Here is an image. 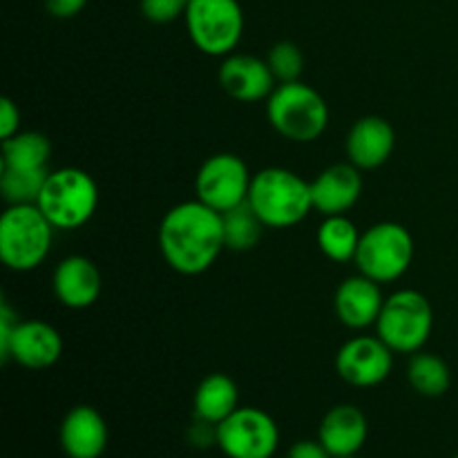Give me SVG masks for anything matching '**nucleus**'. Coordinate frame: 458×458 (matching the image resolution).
Returning <instances> with one entry per match:
<instances>
[{"instance_id":"412c9836","label":"nucleus","mask_w":458,"mask_h":458,"mask_svg":"<svg viewBox=\"0 0 458 458\" xmlns=\"http://www.w3.org/2000/svg\"><path fill=\"white\" fill-rule=\"evenodd\" d=\"M52 143L40 132H18L3 141L0 168L13 170H47Z\"/></svg>"},{"instance_id":"ddd939ff","label":"nucleus","mask_w":458,"mask_h":458,"mask_svg":"<svg viewBox=\"0 0 458 458\" xmlns=\"http://www.w3.org/2000/svg\"><path fill=\"white\" fill-rule=\"evenodd\" d=\"M219 83L224 92L240 103H258L273 94L276 76L267 61L250 54H228L219 67Z\"/></svg>"},{"instance_id":"39448f33","label":"nucleus","mask_w":458,"mask_h":458,"mask_svg":"<svg viewBox=\"0 0 458 458\" xmlns=\"http://www.w3.org/2000/svg\"><path fill=\"white\" fill-rule=\"evenodd\" d=\"M38 208L58 231H74L94 217L98 188L92 174L81 168L49 170L38 197Z\"/></svg>"},{"instance_id":"1a4fd4ad","label":"nucleus","mask_w":458,"mask_h":458,"mask_svg":"<svg viewBox=\"0 0 458 458\" xmlns=\"http://www.w3.org/2000/svg\"><path fill=\"white\" fill-rule=\"evenodd\" d=\"M217 447L226 458H273L280 447V429L259 407H237L217 425Z\"/></svg>"},{"instance_id":"72a5a7b5","label":"nucleus","mask_w":458,"mask_h":458,"mask_svg":"<svg viewBox=\"0 0 458 458\" xmlns=\"http://www.w3.org/2000/svg\"><path fill=\"white\" fill-rule=\"evenodd\" d=\"M452 458H458V454H456V456H452Z\"/></svg>"},{"instance_id":"6e6552de","label":"nucleus","mask_w":458,"mask_h":458,"mask_svg":"<svg viewBox=\"0 0 458 458\" xmlns=\"http://www.w3.org/2000/svg\"><path fill=\"white\" fill-rule=\"evenodd\" d=\"M183 21L192 45L206 56H228L244 34V12L237 0H188Z\"/></svg>"},{"instance_id":"4468645a","label":"nucleus","mask_w":458,"mask_h":458,"mask_svg":"<svg viewBox=\"0 0 458 458\" xmlns=\"http://www.w3.org/2000/svg\"><path fill=\"white\" fill-rule=\"evenodd\" d=\"M362 192L360 168L353 164H334L311 182L313 210L325 217L347 215L358 204Z\"/></svg>"},{"instance_id":"c756f323","label":"nucleus","mask_w":458,"mask_h":458,"mask_svg":"<svg viewBox=\"0 0 458 458\" xmlns=\"http://www.w3.org/2000/svg\"><path fill=\"white\" fill-rule=\"evenodd\" d=\"M88 0H45V7L54 18H74L83 12Z\"/></svg>"},{"instance_id":"7c9ffc66","label":"nucleus","mask_w":458,"mask_h":458,"mask_svg":"<svg viewBox=\"0 0 458 458\" xmlns=\"http://www.w3.org/2000/svg\"><path fill=\"white\" fill-rule=\"evenodd\" d=\"M286 458H334L320 441H298L291 445Z\"/></svg>"},{"instance_id":"0eeeda50","label":"nucleus","mask_w":458,"mask_h":458,"mask_svg":"<svg viewBox=\"0 0 458 458\" xmlns=\"http://www.w3.org/2000/svg\"><path fill=\"white\" fill-rule=\"evenodd\" d=\"M353 262L362 276L378 284L401 280L414 262V237L403 224H374L360 235Z\"/></svg>"},{"instance_id":"2eb2a0df","label":"nucleus","mask_w":458,"mask_h":458,"mask_svg":"<svg viewBox=\"0 0 458 458\" xmlns=\"http://www.w3.org/2000/svg\"><path fill=\"white\" fill-rule=\"evenodd\" d=\"M110 429L94 407L79 405L61 423V447L67 458H101L107 450Z\"/></svg>"},{"instance_id":"473e14b6","label":"nucleus","mask_w":458,"mask_h":458,"mask_svg":"<svg viewBox=\"0 0 458 458\" xmlns=\"http://www.w3.org/2000/svg\"><path fill=\"white\" fill-rule=\"evenodd\" d=\"M343 458H360V456H358V454H356V456H343Z\"/></svg>"},{"instance_id":"393cba45","label":"nucleus","mask_w":458,"mask_h":458,"mask_svg":"<svg viewBox=\"0 0 458 458\" xmlns=\"http://www.w3.org/2000/svg\"><path fill=\"white\" fill-rule=\"evenodd\" d=\"M49 170L0 168V192L7 204H36Z\"/></svg>"},{"instance_id":"bb28decb","label":"nucleus","mask_w":458,"mask_h":458,"mask_svg":"<svg viewBox=\"0 0 458 458\" xmlns=\"http://www.w3.org/2000/svg\"><path fill=\"white\" fill-rule=\"evenodd\" d=\"M188 0H141V13L150 22L165 25L177 21L186 12Z\"/></svg>"},{"instance_id":"a211bd4d","label":"nucleus","mask_w":458,"mask_h":458,"mask_svg":"<svg viewBox=\"0 0 458 458\" xmlns=\"http://www.w3.org/2000/svg\"><path fill=\"white\" fill-rule=\"evenodd\" d=\"M369 437L367 416L356 405H335L322 416L318 441L334 458L356 456Z\"/></svg>"},{"instance_id":"9b49d317","label":"nucleus","mask_w":458,"mask_h":458,"mask_svg":"<svg viewBox=\"0 0 458 458\" xmlns=\"http://www.w3.org/2000/svg\"><path fill=\"white\" fill-rule=\"evenodd\" d=\"M394 352L374 335H358L335 353V371L352 387L369 389L385 383L392 374Z\"/></svg>"},{"instance_id":"b1692460","label":"nucleus","mask_w":458,"mask_h":458,"mask_svg":"<svg viewBox=\"0 0 458 458\" xmlns=\"http://www.w3.org/2000/svg\"><path fill=\"white\" fill-rule=\"evenodd\" d=\"M224 219V240H226V249L237 250V253H244L258 246L259 237H262L264 226L262 219L258 217L250 204L237 206V208L222 213Z\"/></svg>"},{"instance_id":"4be33fe9","label":"nucleus","mask_w":458,"mask_h":458,"mask_svg":"<svg viewBox=\"0 0 458 458\" xmlns=\"http://www.w3.org/2000/svg\"><path fill=\"white\" fill-rule=\"evenodd\" d=\"M360 235L356 224L347 215H331L318 228V246L331 262H353Z\"/></svg>"},{"instance_id":"dca6fc26","label":"nucleus","mask_w":458,"mask_h":458,"mask_svg":"<svg viewBox=\"0 0 458 458\" xmlns=\"http://www.w3.org/2000/svg\"><path fill=\"white\" fill-rule=\"evenodd\" d=\"M383 291L378 282L369 280L367 276L347 277L338 286L334 298V309L338 320L349 329H367L378 322L383 311Z\"/></svg>"},{"instance_id":"20e7f679","label":"nucleus","mask_w":458,"mask_h":458,"mask_svg":"<svg viewBox=\"0 0 458 458\" xmlns=\"http://www.w3.org/2000/svg\"><path fill=\"white\" fill-rule=\"evenodd\" d=\"M267 116L277 134L295 143H311L329 125L325 97L302 81L280 83L267 98Z\"/></svg>"},{"instance_id":"aec40b11","label":"nucleus","mask_w":458,"mask_h":458,"mask_svg":"<svg viewBox=\"0 0 458 458\" xmlns=\"http://www.w3.org/2000/svg\"><path fill=\"white\" fill-rule=\"evenodd\" d=\"M240 407V389L226 374H210L197 385L192 410L195 419L219 425Z\"/></svg>"},{"instance_id":"cd10ccee","label":"nucleus","mask_w":458,"mask_h":458,"mask_svg":"<svg viewBox=\"0 0 458 458\" xmlns=\"http://www.w3.org/2000/svg\"><path fill=\"white\" fill-rule=\"evenodd\" d=\"M21 112H18L16 103L12 98L4 97L0 101V139H12L13 134L21 132Z\"/></svg>"},{"instance_id":"7ed1b4c3","label":"nucleus","mask_w":458,"mask_h":458,"mask_svg":"<svg viewBox=\"0 0 458 458\" xmlns=\"http://www.w3.org/2000/svg\"><path fill=\"white\" fill-rule=\"evenodd\" d=\"M54 231L38 204H9L0 217V259L9 271L38 268L52 250Z\"/></svg>"},{"instance_id":"6ab92c4d","label":"nucleus","mask_w":458,"mask_h":458,"mask_svg":"<svg viewBox=\"0 0 458 458\" xmlns=\"http://www.w3.org/2000/svg\"><path fill=\"white\" fill-rule=\"evenodd\" d=\"M396 148V132L380 116H362L347 134L349 164L360 170L380 168Z\"/></svg>"},{"instance_id":"a878e982","label":"nucleus","mask_w":458,"mask_h":458,"mask_svg":"<svg viewBox=\"0 0 458 458\" xmlns=\"http://www.w3.org/2000/svg\"><path fill=\"white\" fill-rule=\"evenodd\" d=\"M267 63L277 83H293V81H300V74L304 70L302 52L291 40H280V43L273 45L267 56Z\"/></svg>"},{"instance_id":"f3484780","label":"nucleus","mask_w":458,"mask_h":458,"mask_svg":"<svg viewBox=\"0 0 458 458\" xmlns=\"http://www.w3.org/2000/svg\"><path fill=\"white\" fill-rule=\"evenodd\" d=\"M52 286L63 307L88 309L101 295V273L92 259L83 255H70L58 262Z\"/></svg>"},{"instance_id":"f257e3e1","label":"nucleus","mask_w":458,"mask_h":458,"mask_svg":"<svg viewBox=\"0 0 458 458\" xmlns=\"http://www.w3.org/2000/svg\"><path fill=\"white\" fill-rule=\"evenodd\" d=\"M224 249L222 213L199 199L173 206L161 219L159 250L165 264L182 276H201L208 271Z\"/></svg>"},{"instance_id":"423d86ee","label":"nucleus","mask_w":458,"mask_h":458,"mask_svg":"<svg viewBox=\"0 0 458 458\" xmlns=\"http://www.w3.org/2000/svg\"><path fill=\"white\" fill-rule=\"evenodd\" d=\"M376 331L394 353H419L434 331L432 304L420 291H396L385 298Z\"/></svg>"},{"instance_id":"f8f14e48","label":"nucleus","mask_w":458,"mask_h":458,"mask_svg":"<svg viewBox=\"0 0 458 458\" xmlns=\"http://www.w3.org/2000/svg\"><path fill=\"white\" fill-rule=\"evenodd\" d=\"M61 353L63 338L52 325L43 320H21L0 358L18 362L25 369L40 371L56 365Z\"/></svg>"},{"instance_id":"5701e85b","label":"nucleus","mask_w":458,"mask_h":458,"mask_svg":"<svg viewBox=\"0 0 458 458\" xmlns=\"http://www.w3.org/2000/svg\"><path fill=\"white\" fill-rule=\"evenodd\" d=\"M407 380L425 398H438L450 389L452 371L443 358L434 353H416L407 365Z\"/></svg>"},{"instance_id":"9d476101","label":"nucleus","mask_w":458,"mask_h":458,"mask_svg":"<svg viewBox=\"0 0 458 458\" xmlns=\"http://www.w3.org/2000/svg\"><path fill=\"white\" fill-rule=\"evenodd\" d=\"M250 182L253 177L240 157L231 152H219V155L208 157L197 170V199L217 213H228L249 201Z\"/></svg>"},{"instance_id":"f03ea898","label":"nucleus","mask_w":458,"mask_h":458,"mask_svg":"<svg viewBox=\"0 0 458 458\" xmlns=\"http://www.w3.org/2000/svg\"><path fill=\"white\" fill-rule=\"evenodd\" d=\"M250 208L267 228H291L313 210L311 183L286 168H264L253 174Z\"/></svg>"},{"instance_id":"2f4dec72","label":"nucleus","mask_w":458,"mask_h":458,"mask_svg":"<svg viewBox=\"0 0 458 458\" xmlns=\"http://www.w3.org/2000/svg\"><path fill=\"white\" fill-rule=\"evenodd\" d=\"M18 322H21L18 313L13 311L9 304H3V307H0V353L7 349L9 338H12V334H13V329H16Z\"/></svg>"},{"instance_id":"c85d7f7f","label":"nucleus","mask_w":458,"mask_h":458,"mask_svg":"<svg viewBox=\"0 0 458 458\" xmlns=\"http://www.w3.org/2000/svg\"><path fill=\"white\" fill-rule=\"evenodd\" d=\"M188 438H191L192 445L199 447V450H206V447L210 445H217V425L206 423V420L201 419H195V423H192L191 429H188Z\"/></svg>"}]
</instances>
